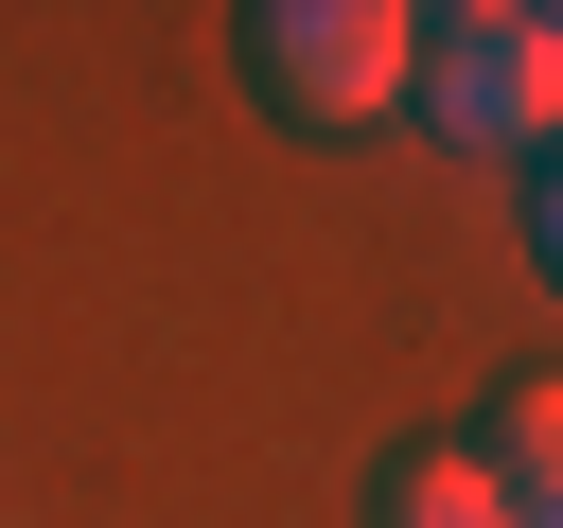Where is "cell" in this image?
Here are the masks:
<instances>
[{"mask_svg": "<svg viewBox=\"0 0 563 528\" xmlns=\"http://www.w3.org/2000/svg\"><path fill=\"white\" fill-rule=\"evenodd\" d=\"M475 475H493L510 510H545V493H563V370H510V387H493V422H475Z\"/></svg>", "mask_w": 563, "mask_h": 528, "instance_id": "obj_3", "label": "cell"}, {"mask_svg": "<svg viewBox=\"0 0 563 528\" xmlns=\"http://www.w3.org/2000/svg\"><path fill=\"white\" fill-rule=\"evenodd\" d=\"M387 528H510V493L475 475V440H422V458H387Z\"/></svg>", "mask_w": 563, "mask_h": 528, "instance_id": "obj_4", "label": "cell"}, {"mask_svg": "<svg viewBox=\"0 0 563 528\" xmlns=\"http://www.w3.org/2000/svg\"><path fill=\"white\" fill-rule=\"evenodd\" d=\"M405 70H422V18L405 0H264L246 18V88L282 123H387Z\"/></svg>", "mask_w": 563, "mask_h": 528, "instance_id": "obj_2", "label": "cell"}, {"mask_svg": "<svg viewBox=\"0 0 563 528\" xmlns=\"http://www.w3.org/2000/svg\"><path fill=\"white\" fill-rule=\"evenodd\" d=\"M405 88H422L440 141H475V158H563V18H528V0L422 18V70H405Z\"/></svg>", "mask_w": 563, "mask_h": 528, "instance_id": "obj_1", "label": "cell"}, {"mask_svg": "<svg viewBox=\"0 0 563 528\" xmlns=\"http://www.w3.org/2000/svg\"><path fill=\"white\" fill-rule=\"evenodd\" d=\"M528 246H545V282H563V158H545V194H528Z\"/></svg>", "mask_w": 563, "mask_h": 528, "instance_id": "obj_5", "label": "cell"}, {"mask_svg": "<svg viewBox=\"0 0 563 528\" xmlns=\"http://www.w3.org/2000/svg\"><path fill=\"white\" fill-rule=\"evenodd\" d=\"M510 528H563V493H545V510H510Z\"/></svg>", "mask_w": 563, "mask_h": 528, "instance_id": "obj_6", "label": "cell"}]
</instances>
